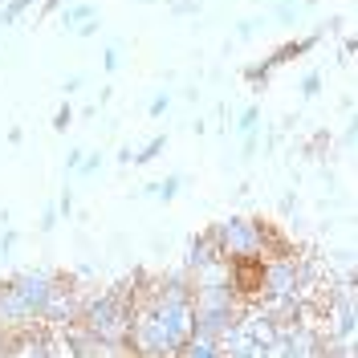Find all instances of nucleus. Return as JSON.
<instances>
[{
    "label": "nucleus",
    "instance_id": "1",
    "mask_svg": "<svg viewBox=\"0 0 358 358\" xmlns=\"http://www.w3.org/2000/svg\"><path fill=\"white\" fill-rule=\"evenodd\" d=\"M78 322L86 326L90 334H98L102 342L118 346L122 355H131V297H127L122 289L86 297V306H82V317H78Z\"/></svg>",
    "mask_w": 358,
    "mask_h": 358
},
{
    "label": "nucleus",
    "instance_id": "2",
    "mask_svg": "<svg viewBox=\"0 0 358 358\" xmlns=\"http://www.w3.org/2000/svg\"><path fill=\"white\" fill-rule=\"evenodd\" d=\"M208 232H212V241L220 248V257L245 261V265H257V261L265 257L268 236H273L268 224L252 220V216H224V220H216Z\"/></svg>",
    "mask_w": 358,
    "mask_h": 358
},
{
    "label": "nucleus",
    "instance_id": "3",
    "mask_svg": "<svg viewBox=\"0 0 358 358\" xmlns=\"http://www.w3.org/2000/svg\"><path fill=\"white\" fill-rule=\"evenodd\" d=\"M53 273L49 268H29V273H17L13 277V289L21 293V301L29 306V313L37 317L41 313V306H45V297H49V289H53Z\"/></svg>",
    "mask_w": 358,
    "mask_h": 358
},
{
    "label": "nucleus",
    "instance_id": "4",
    "mask_svg": "<svg viewBox=\"0 0 358 358\" xmlns=\"http://www.w3.org/2000/svg\"><path fill=\"white\" fill-rule=\"evenodd\" d=\"M179 355H187V358H220V338L203 334V330H192V338L183 342Z\"/></svg>",
    "mask_w": 358,
    "mask_h": 358
},
{
    "label": "nucleus",
    "instance_id": "5",
    "mask_svg": "<svg viewBox=\"0 0 358 358\" xmlns=\"http://www.w3.org/2000/svg\"><path fill=\"white\" fill-rule=\"evenodd\" d=\"M212 257H220V248H216V241H212V232H200V236L192 241V248H187V273L208 265Z\"/></svg>",
    "mask_w": 358,
    "mask_h": 358
},
{
    "label": "nucleus",
    "instance_id": "6",
    "mask_svg": "<svg viewBox=\"0 0 358 358\" xmlns=\"http://www.w3.org/2000/svg\"><path fill=\"white\" fill-rule=\"evenodd\" d=\"M90 17H94V4H86V0H78V4H69L66 13H62V24H66L69 33H73V29H78L82 21H90Z\"/></svg>",
    "mask_w": 358,
    "mask_h": 358
},
{
    "label": "nucleus",
    "instance_id": "7",
    "mask_svg": "<svg viewBox=\"0 0 358 358\" xmlns=\"http://www.w3.org/2000/svg\"><path fill=\"white\" fill-rule=\"evenodd\" d=\"M163 147H167V134H155V138H151V143H147L143 151H134L131 163H134V167H147L151 159H159V151H163Z\"/></svg>",
    "mask_w": 358,
    "mask_h": 358
},
{
    "label": "nucleus",
    "instance_id": "8",
    "mask_svg": "<svg viewBox=\"0 0 358 358\" xmlns=\"http://www.w3.org/2000/svg\"><path fill=\"white\" fill-rule=\"evenodd\" d=\"M179 187H183V176H167V179H159V183H155V196L163 203H171L179 196Z\"/></svg>",
    "mask_w": 358,
    "mask_h": 358
},
{
    "label": "nucleus",
    "instance_id": "9",
    "mask_svg": "<svg viewBox=\"0 0 358 358\" xmlns=\"http://www.w3.org/2000/svg\"><path fill=\"white\" fill-rule=\"evenodd\" d=\"M257 127H261V106L252 102V106H245V110H241V118H236V131L248 134V131H257Z\"/></svg>",
    "mask_w": 358,
    "mask_h": 358
},
{
    "label": "nucleus",
    "instance_id": "10",
    "mask_svg": "<svg viewBox=\"0 0 358 358\" xmlns=\"http://www.w3.org/2000/svg\"><path fill=\"white\" fill-rule=\"evenodd\" d=\"M24 8H29V0H8V4L0 8V24H13V21L24 13Z\"/></svg>",
    "mask_w": 358,
    "mask_h": 358
},
{
    "label": "nucleus",
    "instance_id": "11",
    "mask_svg": "<svg viewBox=\"0 0 358 358\" xmlns=\"http://www.w3.org/2000/svg\"><path fill=\"white\" fill-rule=\"evenodd\" d=\"M102 167V151H90V155H82V163H78V176H94Z\"/></svg>",
    "mask_w": 358,
    "mask_h": 358
},
{
    "label": "nucleus",
    "instance_id": "12",
    "mask_svg": "<svg viewBox=\"0 0 358 358\" xmlns=\"http://www.w3.org/2000/svg\"><path fill=\"white\" fill-rule=\"evenodd\" d=\"M322 94V73H306L301 78V98H317Z\"/></svg>",
    "mask_w": 358,
    "mask_h": 358
},
{
    "label": "nucleus",
    "instance_id": "13",
    "mask_svg": "<svg viewBox=\"0 0 358 358\" xmlns=\"http://www.w3.org/2000/svg\"><path fill=\"white\" fill-rule=\"evenodd\" d=\"M167 106H171V94H155V98H151V106H147V114H151V118H159Z\"/></svg>",
    "mask_w": 358,
    "mask_h": 358
},
{
    "label": "nucleus",
    "instance_id": "14",
    "mask_svg": "<svg viewBox=\"0 0 358 358\" xmlns=\"http://www.w3.org/2000/svg\"><path fill=\"white\" fill-rule=\"evenodd\" d=\"M98 29H102V21H98V13H94V17H90V21H82L78 29H73V33H78V37H94Z\"/></svg>",
    "mask_w": 358,
    "mask_h": 358
},
{
    "label": "nucleus",
    "instance_id": "15",
    "mask_svg": "<svg viewBox=\"0 0 358 358\" xmlns=\"http://www.w3.org/2000/svg\"><path fill=\"white\" fill-rule=\"evenodd\" d=\"M69 122H73V110L69 106H62V110L53 114V131H69Z\"/></svg>",
    "mask_w": 358,
    "mask_h": 358
},
{
    "label": "nucleus",
    "instance_id": "16",
    "mask_svg": "<svg viewBox=\"0 0 358 358\" xmlns=\"http://www.w3.org/2000/svg\"><path fill=\"white\" fill-rule=\"evenodd\" d=\"M53 224H57V208H45L41 220H37V232H53Z\"/></svg>",
    "mask_w": 358,
    "mask_h": 358
},
{
    "label": "nucleus",
    "instance_id": "17",
    "mask_svg": "<svg viewBox=\"0 0 358 358\" xmlns=\"http://www.w3.org/2000/svg\"><path fill=\"white\" fill-rule=\"evenodd\" d=\"M245 78H248V82H268V69H265V62L248 66V69H245Z\"/></svg>",
    "mask_w": 358,
    "mask_h": 358
},
{
    "label": "nucleus",
    "instance_id": "18",
    "mask_svg": "<svg viewBox=\"0 0 358 358\" xmlns=\"http://www.w3.org/2000/svg\"><path fill=\"white\" fill-rule=\"evenodd\" d=\"M13 248H17V232H13V228H4V236H0V257H8Z\"/></svg>",
    "mask_w": 358,
    "mask_h": 358
},
{
    "label": "nucleus",
    "instance_id": "19",
    "mask_svg": "<svg viewBox=\"0 0 358 358\" xmlns=\"http://www.w3.org/2000/svg\"><path fill=\"white\" fill-rule=\"evenodd\" d=\"M257 147H261V138H257V131L245 134V151H241V159H252L257 155Z\"/></svg>",
    "mask_w": 358,
    "mask_h": 358
},
{
    "label": "nucleus",
    "instance_id": "20",
    "mask_svg": "<svg viewBox=\"0 0 358 358\" xmlns=\"http://www.w3.org/2000/svg\"><path fill=\"white\" fill-rule=\"evenodd\" d=\"M69 212H73V192H62V200H57V216H69Z\"/></svg>",
    "mask_w": 358,
    "mask_h": 358
},
{
    "label": "nucleus",
    "instance_id": "21",
    "mask_svg": "<svg viewBox=\"0 0 358 358\" xmlns=\"http://www.w3.org/2000/svg\"><path fill=\"white\" fill-rule=\"evenodd\" d=\"M257 29H261V21H257V17H252V21H241V24H236V33H241V37H252Z\"/></svg>",
    "mask_w": 358,
    "mask_h": 358
},
{
    "label": "nucleus",
    "instance_id": "22",
    "mask_svg": "<svg viewBox=\"0 0 358 358\" xmlns=\"http://www.w3.org/2000/svg\"><path fill=\"white\" fill-rule=\"evenodd\" d=\"M82 82H86V78H82V73H73V78H66V82H62V90H66V94H78V90H82Z\"/></svg>",
    "mask_w": 358,
    "mask_h": 358
},
{
    "label": "nucleus",
    "instance_id": "23",
    "mask_svg": "<svg viewBox=\"0 0 358 358\" xmlns=\"http://www.w3.org/2000/svg\"><path fill=\"white\" fill-rule=\"evenodd\" d=\"M102 66H106V73H114V69H118V49H106V57H102Z\"/></svg>",
    "mask_w": 358,
    "mask_h": 358
},
{
    "label": "nucleus",
    "instance_id": "24",
    "mask_svg": "<svg viewBox=\"0 0 358 358\" xmlns=\"http://www.w3.org/2000/svg\"><path fill=\"white\" fill-rule=\"evenodd\" d=\"M171 8H176V13H196V8H200V0H176Z\"/></svg>",
    "mask_w": 358,
    "mask_h": 358
},
{
    "label": "nucleus",
    "instance_id": "25",
    "mask_svg": "<svg viewBox=\"0 0 358 358\" xmlns=\"http://www.w3.org/2000/svg\"><path fill=\"white\" fill-rule=\"evenodd\" d=\"M78 163H82V151H69L66 155V171H78Z\"/></svg>",
    "mask_w": 358,
    "mask_h": 358
},
{
    "label": "nucleus",
    "instance_id": "26",
    "mask_svg": "<svg viewBox=\"0 0 358 358\" xmlns=\"http://www.w3.org/2000/svg\"><path fill=\"white\" fill-rule=\"evenodd\" d=\"M0 355H4V334H0Z\"/></svg>",
    "mask_w": 358,
    "mask_h": 358
}]
</instances>
